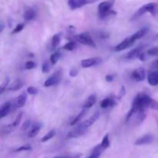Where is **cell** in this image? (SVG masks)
Masks as SVG:
<instances>
[{
	"instance_id": "obj_1",
	"label": "cell",
	"mask_w": 158,
	"mask_h": 158,
	"mask_svg": "<svg viewBox=\"0 0 158 158\" xmlns=\"http://www.w3.org/2000/svg\"><path fill=\"white\" fill-rule=\"evenodd\" d=\"M115 0H107L100 3L98 6V15L100 19H104L107 17L113 16L117 14V12L113 9Z\"/></svg>"
},
{
	"instance_id": "obj_2",
	"label": "cell",
	"mask_w": 158,
	"mask_h": 158,
	"mask_svg": "<svg viewBox=\"0 0 158 158\" xmlns=\"http://www.w3.org/2000/svg\"><path fill=\"white\" fill-rule=\"evenodd\" d=\"M151 13V15L155 16V15H157L158 13V5L157 3L154 2H151V3H148V4L143 5L142 7H140L137 12L134 13V15L132 16V20H135L137 19L140 18L142 15H143L144 14L148 13Z\"/></svg>"
},
{
	"instance_id": "obj_3",
	"label": "cell",
	"mask_w": 158,
	"mask_h": 158,
	"mask_svg": "<svg viewBox=\"0 0 158 158\" xmlns=\"http://www.w3.org/2000/svg\"><path fill=\"white\" fill-rule=\"evenodd\" d=\"M74 40L78 43L84 45V46H90V47L96 48V44L94 43V40L91 37L90 34L88 32H82V33L78 34V35H74Z\"/></svg>"
},
{
	"instance_id": "obj_4",
	"label": "cell",
	"mask_w": 158,
	"mask_h": 158,
	"mask_svg": "<svg viewBox=\"0 0 158 158\" xmlns=\"http://www.w3.org/2000/svg\"><path fill=\"white\" fill-rule=\"evenodd\" d=\"M98 0H68V5L72 10L83 7L88 4H92Z\"/></svg>"
},
{
	"instance_id": "obj_5",
	"label": "cell",
	"mask_w": 158,
	"mask_h": 158,
	"mask_svg": "<svg viewBox=\"0 0 158 158\" xmlns=\"http://www.w3.org/2000/svg\"><path fill=\"white\" fill-rule=\"evenodd\" d=\"M87 128L83 126V123L79 124L77 127L74 128L67 134V138H77L83 136L86 132Z\"/></svg>"
},
{
	"instance_id": "obj_6",
	"label": "cell",
	"mask_w": 158,
	"mask_h": 158,
	"mask_svg": "<svg viewBox=\"0 0 158 158\" xmlns=\"http://www.w3.org/2000/svg\"><path fill=\"white\" fill-rule=\"evenodd\" d=\"M102 59L100 57H94V58L85 59L81 61V66L83 68H90L93 66H98L102 63Z\"/></svg>"
},
{
	"instance_id": "obj_7",
	"label": "cell",
	"mask_w": 158,
	"mask_h": 158,
	"mask_svg": "<svg viewBox=\"0 0 158 158\" xmlns=\"http://www.w3.org/2000/svg\"><path fill=\"white\" fill-rule=\"evenodd\" d=\"M135 42L136 41L134 40L132 35H131V36L127 37L125 40H123L120 43H119L114 49H115L116 52H120V51H123V49H126L127 48L131 47Z\"/></svg>"
},
{
	"instance_id": "obj_8",
	"label": "cell",
	"mask_w": 158,
	"mask_h": 158,
	"mask_svg": "<svg viewBox=\"0 0 158 158\" xmlns=\"http://www.w3.org/2000/svg\"><path fill=\"white\" fill-rule=\"evenodd\" d=\"M143 46H137V47L134 48V49H131V51L127 52L125 56V59H127V60H134L136 59L139 58L140 53L143 52Z\"/></svg>"
},
{
	"instance_id": "obj_9",
	"label": "cell",
	"mask_w": 158,
	"mask_h": 158,
	"mask_svg": "<svg viewBox=\"0 0 158 158\" xmlns=\"http://www.w3.org/2000/svg\"><path fill=\"white\" fill-rule=\"evenodd\" d=\"M131 77L134 79L135 81L137 82H141L146 77V71L143 67H139L134 70L131 74Z\"/></svg>"
},
{
	"instance_id": "obj_10",
	"label": "cell",
	"mask_w": 158,
	"mask_h": 158,
	"mask_svg": "<svg viewBox=\"0 0 158 158\" xmlns=\"http://www.w3.org/2000/svg\"><path fill=\"white\" fill-rule=\"evenodd\" d=\"M60 80V75L59 73H56L52 74V76L49 77L47 80L45 81L44 83V86L46 87H49V86H54V85L58 84Z\"/></svg>"
},
{
	"instance_id": "obj_11",
	"label": "cell",
	"mask_w": 158,
	"mask_h": 158,
	"mask_svg": "<svg viewBox=\"0 0 158 158\" xmlns=\"http://www.w3.org/2000/svg\"><path fill=\"white\" fill-rule=\"evenodd\" d=\"M12 109V104L11 101H8L2 104L1 107H0V118H3V117H6L9 113L11 112Z\"/></svg>"
},
{
	"instance_id": "obj_12",
	"label": "cell",
	"mask_w": 158,
	"mask_h": 158,
	"mask_svg": "<svg viewBox=\"0 0 158 158\" xmlns=\"http://www.w3.org/2000/svg\"><path fill=\"white\" fill-rule=\"evenodd\" d=\"M154 140V137L151 134H145V135L142 136L141 137L137 139L135 141L134 144L140 146V145H145V144H149L151 143Z\"/></svg>"
},
{
	"instance_id": "obj_13",
	"label": "cell",
	"mask_w": 158,
	"mask_h": 158,
	"mask_svg": "<svg viewBox=\"0 0 158 158\" xmlns=\"http://www.w3.org/2000/svg\"><path fill=\"white\" fill-rule=\"evenodd\" d=\"M24 82L21 79H17V80H14L12 83L8 86L6 90L8 91H17L19 89H21L23 86H24Z\"/></svg>"
},
{
	"instance_id": "obj_14",
	"label": "cell",
	"mask_w": 158,
	"mask_h": 158,
	"mask_svg": "<svg viewBox=\"0 0 158 158\" xmlns=\"http://www.w3.org/2000/svg\"><path fill=\"white\" fill-rule=\"evenodd\" d=\"M115 105L116 101L113 97H106L100 102V107L102 109H107V108L113 107Z\"/></svg>"
},
{
	"instance_id": "obj_15",
	"label": "cell",
	"mask_w": 158,
	"mask_h": 158,
	"mask_svg": "<svg viewBox=\"0 0 158 158\" xmlns=\"http://www.w3.org/2000/svg\"><path fill=\"white\" fill-rule=\"evenodd\" d=\"M26 100H27V94H26V93L24 92L17 97L15 103V106L17 108L23 107L25 106V104H26Z\"/></svg>"
},
{
	"instance_id": "obj_16",
	"label": "cell",
	"mask_w": 158,
	"mask_h": 158,
	"mask_svg": "<svg viewBox=\"0 0 158 158\" xmlns=\"http://www.w3.org/2000/svg\"><path fill=\"white\" fill-rule=\"evenodd\" d=\"M40 129H41V124L40 123H32L30 127V131H29V134H28V137H30V138L35 137L39 134Z\"/></svg>"
},
{
	"instance_id": "obj_17",
	"label": "cell",
	"mask_w": 158,
	"mask_h": 158,
	"mask_svg": "<svg viewBox=\"0 0 158 158\" xmlns=\"http://www.w3.org/2000/svg\"><path fill=\"white\" fill-rule=\"evenodd\" d=\"M97 95H96V94H91L90 96L88 97V98L86 99V101L84 102L83 108H85V109H89V108H91L94 104H95L96 102H97Z\"/></svg>"
},
{
	"instance_id": "obj_18",
	"label": "cell",
	"mask_w": 158,
	"mask_h": 158,
	"mask_svg": "<svg viewBox=\"0 0 158 158\" xmlns=\"http://www.w3.org/2000/svg\"><path fill=\"white\" fill-rule=\"evenodd\" d=\"M99 117H100V113L99 112L94 113V114H93V115L91 116L89 118H88L87 120H85L84 122H83V126H84L85 127L88 128L89 127H90L91 125L94 124V123H95L97 120H98Z\"/></svg>"
},
{
	"instance_id": "obj_19",
	"label": "cell",
	"mask_w": 158,
	"mask_h": 158,
	"mask_svg": "<svg viewBox=\"0 0 158 158\" xmlns=\"http://www.w3.org/2000/svg\"><path fill=\"white\" fill-rule=\"evenodd\" d=\"M35 17H36V12L32 8L26 9L24 12V14H23V18L26 21H31V20L35 19Z\"/></svg>"
},
{
	"instance_id": "obj_20",
	"label": "cell",
	"mask_w": 158,
	"mask_h": 158,
	"mask_svg": "<svg viewBox=\"0 0 158 158\" xmlns=\"http://www.w3.org/2000/svg\"><path fill=\"white\" fill-rule=\"evenodd\" d=\"M148 32H149V28L148 27L142 28V29H139L138 31H137L135 33L133 34L132 37L134 38V40H135V41H137V40H140V39L143 38L144 35H146Z\"/></svg>"
},
{
	"instance_id": "obj_21",
	"label": "cell",
	"mask_w": 158,
	"mask_h": 158,
	"mask_svg": "<svg viewBox=\"0 0 158 158\" xmlns=\"http://www.w3.org/2000/svg\"><path fill=\"white\" fill-rule=\"evenodd\" d=\"M87 110H88V109H85V108H83V109L82 110L80 111V112L79 113V114H77L75 117H74L73 120L70 122L71 126H73V125L77 124V123H79V122L81 121L82 119L85 117V115H86V113H87Z\"/></svg>"
},
{
	"instance_id": "obj_22",
	"label": "cell",
	"mask_w": 158,
	"mask_h": 158,
	"mask_svg": "<svg viewBox=\"0 0 158 158\" xmlns=\"http://www.w3.org/2000/svg\"><path fill=\"white\" fill-rule=\"evenodd\" d=\"M148 83L151 86H157L158 85V71L151 73L148 77Z\"/></svg>"
},
{
	"instance_id": "obj_23",
	"label": "cell",
	"mask_w": 158,
	"mask_h": 158,
	"mask_svg": "<svg viewBox=\"0 0 158 158\" xmlns=\"http://www.w3.org/2000/svg\"><path fill=\"white\" fill-rule=\"evenodd\" d=\"M103 151H104V149L101 146V144L97 145V146H96L94 148V150L92 151V154H90V156L88 158H99Z\"/></svg>"
},
{
	"instance_id": "obj_24",
	"label": "cell",
	"mask_w": 158,
	"mask_h": 158,
	"mask_svg": "<svg viewBox=\"0 0 158 158\" xmlns=\"http://www.w3.org/2000/svg\"><path fill=\"white\" fill-rule=\"evenodd\" d=\"M60 40H61V37H60V34H55L52 36V42H51V47L52 49L58 47L59 45L60 44Z\"/></svg>"
},
{
	"instance_id": "obj_25",
	"label": "cell",
	"mask_w": 158,
	"mask_h": 158,
	"mask_svg": "<svg viewBox=\"0 0 158 158\" xmlns=\"http://www.w3.org/2000/svg\"><path fill=\"white\" fill-rule=\"evenodd\" d=\"M56 134V132L55 130H51V131H49V132L41 139V142L43 143V142H46L48 141V140H51V139L53 138V137H55Z\"/></svg>"
},
{
	"instance_id": "obj_26",
	"label": "cell",
	"mask_w": 158,
	"mask_h": 158,
	"mask_svg": "<svg viewBox=\"0 0 158 158\" xmlns=\"http://www.w3.org/2000/svg\"><path fill=\"white\" fill-rule=\"evenodd\" d=\"M52 65L50 63V61H45L42 65V72L43 73H47L50 72L51 69H52Z\"/></svg>"
},
{
	"instance_id": "obj_27",
	"label": "cell",
	"mask_w": 158,
	"mask_h": 158,
	"mask_svg": "<svg viewBox=\"0 0 158 158\" xmlns=\"http://www.w3.org/2000/svg\"><path fill=\"white\" fill-rule=\"evenodd\" d=\"M100 144H101V146L103 147V149L104 150L107 149V148H109L110 145V138H109V134H106V135H105L104 137H103V140H102V142Z\"/></svg>"
},
{
	"instance_id": "obj_28",
	"label": "cell",
	"mask_w": 158,
	"mask_h": 158,
	"mask_svg": "<svg viewBox=\"0 0 158 158\" xmlns=\"http://www.w3.org/2000/svg\"><path fill=\"white\" fill-rule=\"evenodd\" d=\"M76 46H77V44H76L75 42L73 41H70V42H68L67 43L63 46V49H65V50H68V51H73L75 49Z\"/></svg>"
},
{
	"instance_id": "obj_29",
	"label": "cell",
	"mask_w": 158,
	"mask_h": 158,
	"mask_svg": "<svg viewBox=\"0 0 158 158\" xmlns=\"http://www.w3.org/2000/svg\"><path fill=\"white\" fill-rule=\"evenodd\" d=\"M60 56H61V54H60V52H56L55 53L52 54L50 56V59H49V61L52 63V65H55L58 62V60H60Z\"/></svg>"
},
{
	"instance_id": "obj_30",
	"label": "cell",
	"mask_w": 158,
	"mask_h": 158,
	"mask_svg": "<svg viewBox=\"0 0 158 158\" xmlns=\"http://www.w3.org/2000/svg\"><path fill=\"white\" fill-rule=\"evenodd\" d=\"M9 77H6V78L5 79L4 82L2 83L1 86H0V94H2L5 90H6L8 86H9Z\"/></svg>"
},
{
	"instance_id": "obj_31",
	"label": "cell",
	"mask_w": 158,
	"mask_h": 158,
	"mask_svg": "<svg viewBox=\"0 0 158 158\" xmlns=\"http://www.w3.org/2000/svg\"><path fill=\"white\" fill-rule=\"evenodd\" d=\"M147 54L148 56H158V47L156 46V47L151 48V49H148L147 51Z\"/></svg>"
},
{
	"instance_id": "obj_32",
	"label": "cell",
	"mask_w": 158,
	"mask_h": 158,
	"mask_svg": "<svg viewBox=\"0 0 158 158\" xmlns=\"http://www.w3.org/2000/svg\"><path fill=\"white\" fill-rule=\"evenodd\" d=\"M25 26V24H23V23H19V24L17 25L16 26H15V28H14L13 29H12V32H11V34H16V33H19V32H21L22 30L23 29V28H24Z\"/></svg>"
},
{
	"instance_id": "obj_33",
	"label": "cell",
	"mask_w": 158,
	"mask_h": 158,
	"mask_svg": "<svg viewBox=\"0 0 158 158\" xmlns=\"http://www.w3.org/2000/svg\"><path fill=\"white\" fill-rule=\"evenodd\" d=\"M22 118H23V113L21 112V113H19L18 115H17L16 118H15V120H14V122H12V125H13L15 128L19 126V124L20 123V121H21Z\"/></svg>"
},
{
	"instance_id": "obj_34",
	"label": "cell",
	"mask_w": 158,
	"mask_h": 158,
	"mask_svg": "<svg viewBox=\"0 0 158 158\" xmlns=\"http://www.w3.org/2000/svg\"><path fill=\"white\" fill-rule=\"evenodd\" d=\"M32 149V147L30 145H23V146L19 147L17 149L15 150V152H21V151H30Z\"/></svg>"
},
{
	"instance_id": "obj_35",
	"label": "cell",
	"mask_w": 158,
	"mask_h": 158,
	"mask_svg": "<svg viewBox=\"0 0 158 158\" xmlns=\"http://www.w3.org/2000/svg\"><path fill=\"white\" fill-rule=\"evenodd\" d=\"M36 66V64L33 61H28L25 64V68L26 69H32Z\"/></svg>"
},
{
	"instance_id": "obj_36",
	"label": "cell",
	"mask_w": 158,
	"mask_h": 158,
	"mask_svg": "<svg viewBox=\"0 0 158 158\" xmlns=\"http://www.w3.org/2000/svg\"><path fill=\"white\" fill-rule=\"evenodd\" d=\"M27 93L29 94H30V95H36L37 94H38V89H36L35 87H34V86H29V87L27 88Z\"/></svg>"
},
{
	"instance_id": "obj_37",
	"label": "cell",
	"mask_w": 158,
	"mask_h": 158,
	"mask_svg": "<svg viewBox=\"0 0 158 158\" xmlns=\"http://www.w3.org/2000/svg\"><path fill=\"white\" fill-rule=\"evenodd\" d=\"M150 108L153 110H158V102L157 100H151V104H150Z\"/></svg>"
},
{
	"instance_id": "obj_38",
	"label": "cell",
	"mask_w": 158,
	"mask_h": 158,
	"mask_svg": "<svg viewBox=\"0 0 158 158\" xmlns=\"http://www.w3.org/2000/svg\"><path fill=\"white\" fill-rule=\"evenodd\" d=\"M126 94V88H125L124 86H123L120 89V92H119L118 95H117V98L118 99H121L122 97H123Z\"/></svg>"
},
{
	"instance_id": "obj_39",
	"label": "cell",
	"mask_w": 158,
	"mask_h": 158,
	"mask_svg": "<svg viewBox=\"0 0 158 158\" xmlns=\"http://www.w3.org/2000/svg\"><path fill=\"white\" fill-rule=\"evenodd\" d=\"M78 75V69L77 68H73V69H70L69 71V76L71 77H75Z\"/></svg>"
},
{
	"instance_id": "obj_40",
	"label": "cell",
	"mask_w": 158,
	"mask_h": 158,
	"mask_svg": "<svg viewBox=\"0 0 158 158\" xmlns=\"http://www.w3.org/2000/svg\"><path fill=\"white\" fill-rule=\"evenodd\" d=\"M31 126H32V124H31V122L29 121V120H27V121H26L24 123H23V126H22L21 129L23 130V131H24V130H27L28 128H30Z\"/></svg>"
},
{
	"instance_id": "obj_41",
	"label": "cell",
	"mask_w": 158,
	"mask_h": 158,
	"mask_svg": "<svg viewBox=\"0 0 158 158\" xmlns=\"http://www.w3.org/2000/svg\"><path fill=\"white\" fill-rule=\"evenodd\" d=\"M147 55H148V54H146L145 53V52H142L141 53H140V56H139V60H140V61H143V62H144L145 60H147Z\"/></svg>"
},
{
	"instance_id": "obj_42",
	"label": "cell",
	"mask_w": 158,
	"mask_h": 158,
	"mask_svg": "<svg viewBox=\"0 0 158 158\" xmlns=\"http://www.w3.org/2000/svg\"><path fill=\"white\" fill-rule=\"evenodd\" d=\"M100 37L103 39H106L110 37V34L106 32H100Z\"/></svg>"
},
{
	"instance_id": "obj_43",
	"label": "cell",
	"mask_w": 158,
	"mask_h": 158,
	"mask_svg": "<svg viewBox=\"0 0 158 158\" xmlns=\"http://www.w3.org/2000/svg\"><path fill=\"white\" fill-rule=\"evenodd\" d=\"M105 79H106V80L107 82H109V83H110V82H113L114 80V77L113 75H111V74H108V75L106 76V77H105Z\"/></svg>"
},
{
	"instance_id": "obj_44",
	"label": "cell",
	"mask_w": 158,
	"mask_h": 158,
	"mask_svg": "<svg viewBox=\"0 0 158 158\" xmlns=\"http://www.w3.org/2000/svg\"><path fill=\"white\" fill-rule=\"evenodd\" d=\"M151 68H153V69H158V59L154 60V61L151 63Z\"/></svg>"
},
{
	"instance_id": "obj_45",
	"label": "cell",
	"mask_w": 158,
	"mask_h": 158,
	"mask_svg": "<svg viewBox=\"0 0 158 158\" xmlns=\"http://www.w3.org/2000/svg\"><path fill=\"white\" fill-rule=\"evenodd\" d=\"M4 23H3L2 21H1V23H0V32H2L3 29H4Z\"/></svg>"
},
{
	"instance_id": "obj_46",
	"label": "cell",
	"mask_w": 158,
	"mask_h": 158,
	"mask_svg": "<svg viewBox=\"0 0 158 158\" xmlns=\"http://www.w3.org/2000/svg\"><path fill=\"white\" fill-rule=\"evenodd\" d=\"M154 41H158V34H157V35H154Z\"/></svg>"
},
{
	"instance_id": "obj_47",
	"label": "cell",
	"mask_w": 158,
	"mask_h": 158,
	"mask_svg": "<svg viewBox=\"0 0 158 158\" xmlns=\"http://www.w3.org/2000/svg\"><path fill=\"white\" fill-rule=\"evenodd\" d=\"M54 158H68V157H54Z\"/></svg>"
}]
</instances>
